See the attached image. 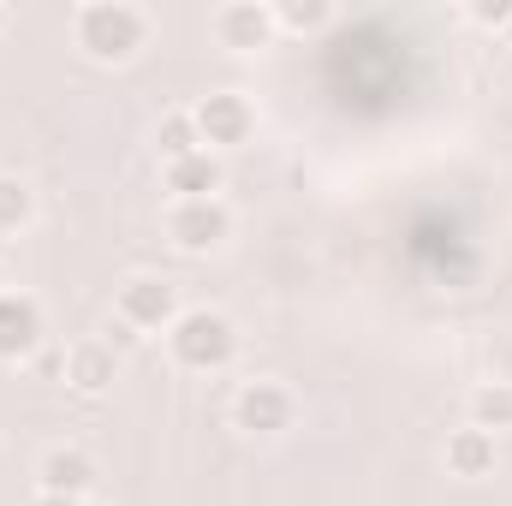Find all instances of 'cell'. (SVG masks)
I'll return each mask as SVG.
<instances>
[{"label":"cell","mask_w":512,"mask_h":506,"mask_svg":"<svg viewBox=\"0 0 512 506\" xmlns=\"http://www.w3.org/2000/svg\"><path fill=\"white\" fill-rule=\"evenodd\" d=\"M465 411H471V423L489 429V435L512 429V381H477L471 399H465Z\"/></svg>","instance_id":"cell-14"},{"label":"cell","mask_w":512,"mask_h":506,"mask_svg":"<svg viewBox=\"0 0 512 506\" xmlns=\"http://www.w3.org/2000/svg\"><path fill=\"white\" fill-rule=\"evenodd\" d=\"M334 0H274V30L280 36H322L334 24Z\"/></svg>","instance_id":"cell-13"},{"label":"cell","mask_w":512,"mask_h":506,"mask_svg":"<svg viewBox=\"0 0 512 506\" xmlns=\"http://www.w3.org/2000/svg\"><path fill=\"white\" fill-rule=\"evenodd\" d=\"M84 506H102V501H84Z\"/></svg>","instance_id":"cell-24"},{"label":"cell","mask_w":512,"mask_h":506,"mask_svg":"<svg viewBox=\"0 0 512 506\" xmlns=\"http://www.w3.org/2000/svg\"><path fill=\"white\" fill-rule=\"evenodd\" d=\"M161 340H167V358H173L185 376H221V370L239 358V328H233V316H227V310H209V304L185 310Z\"/></svg>","instance_id":"cell-2"},{"label":"cell","mask_w":512,"mask_h":506,"mask_svg":"<svg viewBox=\"0 0 512 506\" xmlns=\"http://www.w3.org/2000/svg\"><path fill=\"white\" fill-rule=\"evenodd\" d=\"M96 489V459L84 447H48L36 459V495H72V501H90Z\"/></svg>","instance_id":"cell-10"},{"label":"cell","mask_w":512,"mask_h":506,"mask_svg":"<svg viewBox=\"0 0 512 506\" xmlns=\"http://www.w3.org/2000/svg\"><path fill=\"white\" fill-rule=\"evenodd\" d=\"M30 370H36L42 381H66V358H60V352H36Z\"/></svg>","instance_id":"cell-19"},{"label":"cell","mask_w":512,"mask_h":506,"mask_svg":"<svg viewBox=\"0 0 512 506\" xmlns=\"http://www.w3.org/2000/svg\"><path fill=\"white\" fill-rule=\"evenodd\" d=\"M114 381H120V352H114L108 340H84V346L66 352V387H72V393L102 399Z\"/></svg>","instance_id":"cell-12"},{"label":"cell","mask_w":512,"mask_h":506,"mask_svg":"<svg viewBox=\"0 0 512 506\" xmlns=\"http://www.w3.org/2000/svg\"><path fill=\"white\" fill-rule=\"evenodd\" d=\"M114 316L137 334H167L185 316V304H179V286L167 274H126L114 292Z\"/></svg>","instance_id":"cell-4"},{"label":"cell","mask_w":512,"mask_h":506,"mask_svg":"<svg viewBox=\"0 0 512 506\" xmlns=\"http://www.w3.org/2000/svg\"><path fill=\"white\" fill-rule=\"evenodd\" d=\"M221 185H227V167H221V155H209V149H197V155H185V161H167V167H161V191H167L173 203L221 197Z\"/></svg>","instance_id":"cell-11"},{"label":"cell","mask_w":512,"mask_h":506,"mask_svg":"<svg viewBox=\"0 0 512 506\" xmlns=\"http://www.w3.org/2000/svg\"><path fill=\"white\" fill-rule=\"evenodd\" d=\"M197 149H203V137H197L191 108H185V114H167V120L155 126V155H161V167H167V161H185V155H197Z\"/></svg>","instance_id":"cell-15"},{"label":"cell","mask_w":512,"mask_h":506,"mask_svg":"<svg viewBox=\"0 0 512 506\" xmlns=\"http://www.w3.org/2000/svg\"><path fill=\"white\" fill-rule=\"evenodd\" d=\"M36 506H84V501H72V495H36Z\"/></svg>","instance_id":"cell-20"},{"label":"cell","mask_w":512,"mask_h":506,"mask_svg":"<svg viewBox=\"0 0 512 506\" xmlns=\"http://www.w3.org/2000/svg\"><path fill=\"white\" fill-rule=\"evenodd\" d=\"M6 24H12V12H6V6H0V36H6Z\"/></svg>","instance_id":"cell-21"},{"label":"cell","mask_w":512,"mask_h":506,"mask_svg":"<svg viewBox=\"0 0 512 506\" xmlns=\"http://www.w3.org/2000/svg\"><path fill=\"white\" fill-rule=\"evenodd\" d=\"M149 30H155L149 12L131 6V0H84L72 12V42L96 66H131L149 48Z\"/></svg>","instance_id":"cell-1"},{"label":"cell","mask_w":512,"mask_h":506,"mask_svg":"<svg viewBox=\"0 0 512 506\" xmlns=\"http://www.w3.org/2000/svg\"><path fill=\"white\" fill-rule=\"evenodd\" d=\"M209 30H215V42L227 48V54H262V48H274V6H262V0H233V6H221L215 18H209Z\"/></svg>","instance_id":"cell-8"},{"label":"cell","mask_w":512,"mask_h":506,"mask_svg":"<svg viewBox=\"0 0 512 506\" xmlns=\"http://www.w3.org/2000/svg\"><path fill=\"white\" fill-rule=\"evenodd\" d=\"M0 292H12V286H6V268H0Z\"/></svg>","instance_id":"cell-22"},{"label":"cell","mask_w":512,"mask_h":506,"mask_svg":"<svg viewBox=\"0 0 512 506\" xmlns=\"http://www.w3.org/2000/svg\"><path fill=\"white\" fill-rule=\"evenodd\" d=\"M227 417H233V429H239V435L274 441V435H286V429L298 423V393H292L286 381H268V376L239 381V393H233Z\"/></svg>","instance_id":"cell-3"},{"label":"cell","mask_w":512,"mask_h":506,"mask_svg":"<svg viewBox=\"0 0 512 506\" xmlns=\"http://www.w3.org/2000/svg\"><path fill=\"white\" fill-rule=\"evenodd\" d=\"M465 18H471L477 30H507L512 24V0H471Z\"/></svg>","instance_id":"cell-17"},{"label":"cell","mask_w":512,"mask_h":506,"mask_svg":"<svg viewBox=\"0 0 512 506\" xmlns=\"http://www.w3.org/2000/svg\"><path fill=\"white\" fill-rule=\"evenodd\" d=\"M102 340H108V346H114V352H131V346H137V340H143V334H137V328H126V322H120V316H108V328H102Z\"/></svg>","instance_id":"cell-18"},{"label":"cell","mask_w":512,"mask_h":506,"mask_svg":"<svg viewBox=\"0 0 512 506\" xmlns=\"http://www.w3.org/2000/svg\"><path fill=\"white\" fill-rule=\"evenodd\" d=\"M36 221V191L18 173H0V233H24Z\"/></svg>","instance_id":"cell-16"},{"label":"cell","mask_w":512,"mask_h":506,"mask_svg":"<svg viewBox=\"0 0 512 506\" xmlns=\"http://www.w3.org/2000/svg\"><path fill=\"white\" fill-rule=\"evenodd\" d=\"M167 245L185 256H209L233 239V209L221 197H203V203H167Z\"/></svg>","instance_id":"cell-6"},{"label":"cell","mask_w":512,"mask_h":506,"mask_svg":"<svg viewBox=\"0 0 512 506\" xmlns=\"http://www.w3.org/2000/svg\"><path fill=\"white\" fill-rule=\"evenodd\" d=\"M501 36H507V42H512V24H507V30H501Z\"/></svg>","instance_id":"cell-23"},{"label":"cell","mask_w":512,"mask_h":506,"mask_svg":"<svg viewBox=\"0 0 512 506\" xmlns=\"http://www.w3.org/2000/svg\"><path fill=\"white\" fill-rule=\"evenodd\" d=\"M191 120H197V137H203L209 155L245 149V143L256 137V102L245 96V90H209V96L191 108Z\"/></svg>","instance_id":"cell-5"},{"label":"cell","mask_w":512,"mask_h":506,"mask_svg":"<svg viewBox=\"0 0 512 506\" xmlns=\"http://www.w3.org/2000/svg\"><path fill=\"white\" fill-rule=\"evenodd\" d=\"M441 465H447V477H459V483H483V477H495V465H501V435H489V429H477V423H459V429L447 435V447H441Z\"/></svg>","instance_id":"cell-9"},{"label":"cell","mask_w":512,"mask_h":506,"mask_svg":"<svg viewBox=\"0 0 512 506\" xmlns=\"http://www.w3.org/2000/svg\"><path fill=\"white\" fill-rule=\"evenodd\" d=\"M48 346V316L30 292H0V364H30Z\"/></svg>","instance_id":"cell-7"}]
</instances>
